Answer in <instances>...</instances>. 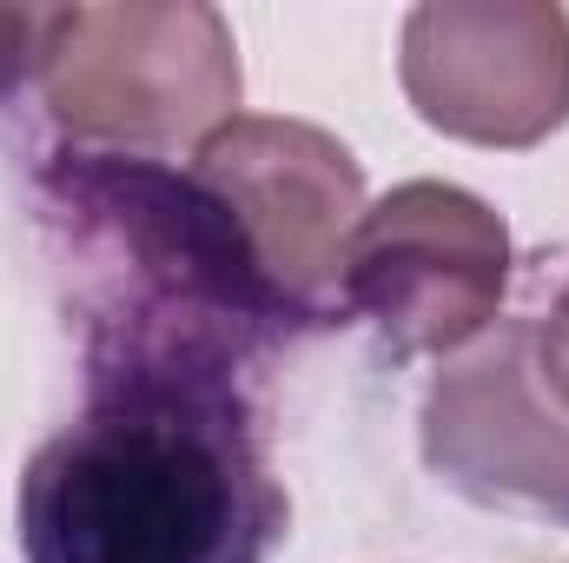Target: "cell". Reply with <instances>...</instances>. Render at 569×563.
Here are the masks:
<instances>
[{
  "instance_id": "obj_8",
  "label": "cell",
  "mask_w": 569,
  "mask_h": 563,
  "mask_svg": "<svg viewBox=\"0 0 569 563\" xmlns=\"http://www.w3.org/2000/svg\"><path fill=\"white\" fill-rule=\"evenodd\" d=\"M40 40H47V7H0V100L40 80Z\"/></svg>"
},
{
  "instance_id": "obj_1",
  "label": "cell",
  "mask_w": 569,
  "mask_h": 563,
  "mask_svg": "<svg viewBox=\"0 0 569 563\" xmlns=\"http://www.w3.org/2000/svg\"><path fill=\"white\" fill-rule=\"evenodd\" d=\"M284 524L252 378L206 358H93L20 477L27 563H266Z\"/></svg>"
},
{
  "instance_id": "obj_4",
  "label": "cell",
  "mask_w": 569,
  "mask_h": 563,
  "mask_svg": "<svg viewBox=\"0 0 569 563\" xmlns=\"http://www.w3.org/2000/svg\"><path fill=\"white\" fill-rule=\"evenodd\" d=\"M510 285L503 219L443 179H411L365 206L345 253V312L398 358H450L477 345Z\"/></svg>"
},
{
  "instance_id": "obj_6",
  "label": "cell",
  "mask_w": 569,
  "mask_h": 563,
  "mask_svg": "<svg viewBox=\"0 0 569 563\" xmlns=\"http://www.w3.org/2000/svg\"><path fill=\"white\" fill-rule=\"evenodd\" d=\"M425 464L483 511L569 524V405L537 365L530 318L490 325L430 378Z\"/></svg>"
},
{
  "instance_id": "obj_5",
  "label": "cell",
  "mask_w": 569,
  "mask_h": 563,
  "mask_svg": "<svg viewBox=\"0 0 569 563\" xmlns=\"http://www.w3.org/2000/svg\"><path fill=\"white\" fill-rule=\"evenodd\" d=\"M192 172L239 219L272 292L305 325H331L345 305V253L365 219L351 146L311 120H232L199 146Z\"/></svg>"
},
{
  "instance_id": "obj_3",
  "label": "cell",
  "mask_w": 569,
  "mask_h": 563,
  "mask_svg": "<svg viewBox=\"0 0 569 563\" xmlns=\"http://www.w3.org/2000/svg\"><path fill=\"white\" fill-rule=\"evenodd\" d=\"M33 87L80 152L159 159L239 120V47L206 0L47 7Z\"/></svg>"
},
{
  "instance_id": "obj_7",
  "label": "cell",
  "mask_w": 569,
  "mask_h": 563,
  "mask_svg": "<svg viewBox=\"0 0 569 563\" xmlns=\"http://www.w3.org/2000/svg\"><path fill=\"white\" fill-rule=\"evenodd\" d=\"M405 93L470 146H537L569 120V13L543 0H430L405 13Z\"/></svg>"
},
{
  "instance_id": "obj_2",
  "label": "cell",
  "mask_w": 569,
  "mask_h": 563,
  "mask_svg": "<svg viewBox=\"0 0 569 563\" xmlns=\"http://www.w3.org/2000/svg\"><path fill=\"white\" fill-rule=\"evenodd\" d=\"M33 219L93 358H206L259 378L311 332L259 273L239 219L199 172L133 152H53L33 172Z\"/></svg>"
},
{
  "instance_id": "obj_9",
  "label": "cell",
  "mask_w": 569,
  "mask_h": 563,
  "mask_svg": "<svg viewBox=\"0 0 569 563\" xmlns=\"http://www.w3.org/2000/svg\"><path fill=\"white\" fill-rule=\"evenodd\" d=\"M530 332H537V365H543L550 392L569 405V279L557 285L550 312H543V318H530Z\"/></svg>"
}]
</instances>
